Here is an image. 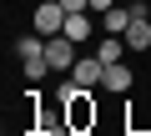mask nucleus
<instances>
[{
	"mask_svg": "<svg viewBox=\"0 0 151 136\" xmlns=\"http://www.w3.org/2000/svg\"><path fill=\"white\" fill-rule=\"evenodd\" d=\"M45 60H50L55 76H70L76 60H81V45H76L70 35H50V40H45Z\"/></svg>",
	"mask_w": 151,
	"mask_h": 136,
	"instance_id": "obj_1",
	"label": "nucleus"
},
{
	"mask_svg": "<svg viewBox=\"0 0 151 136\" xmlns=\"http://www.w3.org/2000/svg\"><path fill=\"white\" fill-rule=\"evenodd\" d=\"M91 96H96V91H81V96H70V101H65V121H70V131H76V136L91 131V126H96V116H101Z\"/></svg>",
	"mask_w": 151,
	"mask_h": 136,
	"instance_id": "obj_2",
	"label": "nucleus"
},
{
	"mask_svg": "<svg viewBox=\"0 0 151 136\" xmlns=\"http://www.w3.org/2000/svg\"><path fill=\"white\" fill-rule=\"evenodd\" d=\"M30 30H40L45 40L65 30V10H60V0H40V5L30 10Z\"/></svg>",
	"mask_w": 151,
	"mask_h": 136,
	"instance_id": "obj_3",
	"label": "nucleus"
},
{
	"mask_svg": "<svg viewBox=\"0 0 151 136\" xmlns=\"http://www.w3.org/2000/svg\"><path fill=\"white\" fill-rule=\"evenodd\" d=\"M70 81L81 86V91H101V81H106V60H101V55H81V60H76V71H70Z\"/></svg>",
	"mask_w": 151,
	"mask_h": 136,
	"instance_id": "obj_4",
	"label": "nucleus"
},
{
	"mask_svg": "<svg viewBox=\"0 0 151 136\" xmlns=\"http://www.w3.org/2000/svg\"><path fill=\"white\" fill-rule=\"evenodd\" d=\"M131 20H136V15H131V5H116V10H106V15H101V30H106V35H126V30H131Z\"/></svg>",
	"mask_w": 151,
	"mask_h": 136,
	"instance_id": "obj_5",
	"label": "nucleus"
},
{
	"mask_svg": "<svg viewBox=\"0 0 151 136\" xmlns=\"http://www.w3.org/2000/svg\"><path fill=\"white\" fill-rule=\"evenodd\" d=\"M101 91H131V65L126 60H116V65H106V81H101Z\"/></svg>",
	"mask_w": 151,
	"mask_h": 136,
	"instance_id": "obj_6",
	"label": "nucleus"
},
{
	"mask_svg": "<svg viewBox=\"0 0 151 136\" xmlns=\"http://www.w3.org/2000/svg\"><path fill=\"white\" fill-rule=\"evenodd\" d=\"M96 55H101L106 65H116V60H126V55H131V45H126V35H106V40L96 45Z\"/></svg>",
	"mask_w": 151,
	"mask_h": 136,
	"instance_id": "obj_7",
	"label": "nucleus"
},
{
	"mask_svg": "<svg viewBox=\"0 0 151 136\" xmlns=\"http://www.w3.org/2000/svg\"><path fill=\"white\" fill-rule=\"evenodd\" d=\"M60 35H70L76 45H86V40H91V10H86V15H65V30H60Z\"/></svg>",
	"mask_w": 151,
	"mask_h": 136,
	"instance_id": "obj_8",
	"label": "nucleus"
},
{
	"mask_svg": "<svg viewBox=\"0 0 151 136\" xmlns=\"http://www.w3.org/2000/svg\"><path fill=\"white\" fill-rule=\"evenodd\" d=\"M126 45H131V55H136V50H151V20H131Z\"/></svg>",
	"mask_w": 151,
	"mask_h": 136,
	"instance_id": "obj_9",
	"label": "nucleus"
},
{
	"mask_svg": "<svg viewBox=\"0 0 151 136\" xmlns=\"http://www.w3.org/2000/svg\"><path fill=\"white\" fill-rule=\"evenodd\" d=\"M15 55H20V60H30V55H45V35H40V30L20 35V40H15Z\"/></svg>",
	"mask_w": 151,
	"mask_h": 136,
	"instance_id": "obj_10",
	"label": "nucleus"
},
{
	"mask_svg": "<svg viewBox=\"0 0 151 136\" xmlns=\"http://www.w3.org/2000/svg\"><path fill=\"white\" fill-rule=\"evenodd\" d=\"M20 71H25V81H30V86H35V81H45V76H55L45 55H30V60H20Z\"/></svg>",
	"mask_w": 151,
	"mask_h": 136,
	"instance_id": "obj_11",
	"label": "nucleus"
},
{
	"mask_svg": "<svg viewBox=\"0 0 151 136\" xmlns=\"http://www.w3.org/2000/svg\"><path fill=\"white\" fill-rule=\"evenodd\" d=\"M60 10H65V15H86V10H91V0H60Z\"/></svg>",
	"mask_w": 151,
	"mask_h": 136,
	"instance_id": "obj_12",
	"label": "nucleus"
},
{
	"mask_svg": "<svg viewBox=\"0 0 151 136\" xmlns=\"http://www.w3.org/2000/svg\"><path fill=\"white\" fill-rule=\"evenodd\" d=\"M106 10H116V0H91V15H106Z\"/></svg>",
	"mask_w": 151,
	"mask_h": 136,
	"instance_id": "obj_13",
	"label": "nucleus"
}]
</instances>
